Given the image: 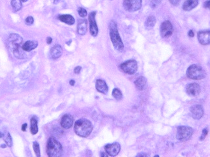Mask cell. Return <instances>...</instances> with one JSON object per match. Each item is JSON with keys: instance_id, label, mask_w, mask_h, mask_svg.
I'll use <instances>...</instances> for the list:
<instances>
[{"instance_id": "cell-26", "label": "cell", "mask_w": 210, "mask_h": 157, "mask_svg": "<svg viewBox=\"0 0 210 157\" xmlns=\"http://www.w3.org/2000/svg\"><path fill=\"white\" fill-rule=\"evenodd\" d=\"M112 96L117 100H120L122 98V93L119 89L114 88L113 90Z\"/></svg>"}, {"instance_id": "cell-28", "label": "cell", "mask_w": 210, "mask_h": 157, "mask_svg": "<svg viewBox=\"0 0 210 157\" xmlns=\"http://www.w3.org/2000/svg\"><path fill=\"white\" fill-rule=\"evenodd\" d=\"M33 147L34 151L37 157H40V148H39V144L37 142H33Z\"/></svg>"}, {"instance_id": "cell-31", "label": "cell", "mask_w": 210, "mask_h": 157, "mask_svg": "<svg viewBox=\"0 0 210 157\" xmlns=\"http://www.w3.org/2000/svg\"><path fill=\"white\" fill-rule=\"evenodd\" d=\"M34 22V19L32 17L29 16L26 19H25V23L28 25H32Z\"/></svg>"}, {"instance_id": "cell-44", "label": "cell", "mask_w": 210, "mask_h": 157, "mask_svg": "<svg viewBox=\"0 0 210 157\" xmlns=\"http://www.w3.org/2000/svg\"><path fill=\"white\" fill-rule=\"evenodd\" d=\"M22 2H27L28 0H21Z\"/></svg>"}, {"instance_id": "cell-24", "label": "cell", "mask_w": 210, "mask_h": 157, "mask_svg": "<svg viewBox=\"0 0 210 157\" xmlns=\"http://www.w3.org/2000/svg\"><path fill=\"white\" fill-rule=\"evenodd\" d=\"M30 132L32 135H34L37 134L38 131V128L37 119L35 116L33 117L30 119Z\"/></svg>"}, {"instance_id": "cell-22", "label": "cell", "mask_w": 210, "mask_h": 157, "mask_svg": "<svg viewBox=\"0 0 210 157\" xmlns=\"http://www.w3.org/2000/svg\"><path fill=\"white\" fill-rule=\"evenodd\" d=\"M156 22H157V20H156V18H155V17H154L153 15L149 16L147 18L145 23H144L145 29L147 30H151V29H153V28L155 25Z\"/></svg>"}, {"instance_id": "cell-16", "label": "cell", "mask_w": 210, "mask_h": 157, "mask_svg": "<svg viewBox=\"0 0 210 157\" xmlns=\"http://www.w3.org/2000/svg\"><path fill=\"white\" fill-rule=\"evenodd\" d=\"M199 0H186L183 5L182 9L185 11H190L197 6Z\"/></svg>"}, {"instance_id": "cell-33", "label": "cell", "mask_w": 210, "mask_h": 157, "mask_svg": "<svg viewBox=\"0 0 210 157\" xmlns=\"http://www.w3.org/2000/svg\"><path fill=\"white\" fill-rule=\"evenodd\" d=\"M169 1L172 5L175 6H179L181 1V0H169Z\"/></svg>"}, {"instance_id": "cell-36", "label": "cell", "mask_w": 210, "mask_h": 157, "mask_svg": "<svg viewBox=\"0 0 210 157\" xmlns=\"http://www.w3.org/2000/svg\"><path fill=\"white\" fill-rule=\"evenodd\" d=\"M188 37H194V35H195V34H194L193 30H189V31L188 32Z\"/></svg>"}, {"instance_id": "cell-19", "label": "cell", "mask_w": 210, "mask_h": 157, "mask_svg": "<svg viewBox=\"0 0 210 157\" xmlns=\"http://www.w3.org/2000/svg\"><path fill=\"white\" fill-rule=\"evenodd\" d=\"M96 88L98 92L106 94L108 92V88L106 83L102 80H98L96 82Z\"/></svg>"}, {"instance_id": "cell-25", "label": "cell", "mask_w": 210, "mask_h": 157, "mask_svg": "<svg viewBox=\"0 0 210 157\" xmlns=\"http://www.w3.org/2000/svg\"><path fill=\"white\" fill-rule=\"evenodd\" d=\"M11 3L13 11L15 12L21 10L22 7V1L21 0H12Z\"/></svg>"}, {"instance_id": "cell-1", "label": "cell", "mask_w": 210, "mask_h": 157, "mask_svg": "<svg viewBox=\"0 0 210 157\" xmlns=\"http://www.w3.org/2000/svg\"><path fill=\"white\" fill-rule=\"evenodd\" d=\"M23 38L17 34H11L8 37L6 45L9 52L18 59H26L27 57L26 51L22 49Z\"/></svg>"}, {"instance_id": "cell-35", "label": "cell", "mask_w": 210, "mask_h": 157, "mask_svg": "<svg viewBox=\"0 0 210 157\" xmlns=\"http://www.w3.org/2000/svg\"><path fill=\"white\" fill-rule=\"evenodd\" d=\"M81 70V66H77L74 69V72L76 74H79Z\"/></svg>"}, {"instance_id": "cell-2", "label": "cell", "mask_w": 210, "mask_h": 157, "mask_svg": "<svg viewBox=\"0 0 210 157\" xmlns=\"http://www.w3.org/2000/svg\"><path fill=\"white\" fill-rule=\"evenodd\" d=\"M110 36L114 48L119 52H122L124 49V45L120 38L117 28L116 22L112 20L109 24Z\"/></svg>"}, {"instance_id": "cell-41", "label": "cell", "mask_w": 210, "mask_h": 157, "mask_svg": "<svg viewBox=\"0 0 210 157\" xmlns=\"http://www.w3.org/2000/svg\"><path fill=\"white\" fill-rule=\"evenodd\" d=\"M61 1V0H54V1H53V3H54V5H57V4H58V3L60 2Z\"/></svg>"}, {"instance_id": "cell-27", "label": "cell", "mask_w": 210, "mask_h": 157, "mask_svg": "<svg viewBox=\"0 0 210 157\" xmlns=\"http://www.w3.org/2000/svg\"><path fill=\"white\" fill-rule=\"evenodd\" d=\"M3 137H4V140L8 146L9 147H11L12 146L13 143H12V137H11L10 134L8 132H7L6 134H4V136H3Z\"/></svg>"}, {"instance_id": "cell-29", "label": "cell", "mask_w": 210, "mask_h": 157, "mask_svg": "<svg viewBox=\"0 0 210 157\" xmlns=\"http://www.w3.org/2000/svg\"><path fill=\"white\" fill-rule=\"evenodd\" d=\"M161 2L162 0H151L150 3V7L153 9H155L160 5Z\"/></svg>"}, {"instance_id": "cell-18", "label": "cell", "mask_w": 210, "mask_h": 157, "mask_svg": "<svg viewBox=\"0 0 210 157\" xmlns=\"http://www.w3.org/2000/svg\"><path fill=\"white\" fill-rule=\"evenodd\" d=\"M50 55L53 59L59 58L63 53V48L59 44L54 45L50 50Z\"/></svg>"}, {"instance_id": "cell-14", "label": "cell", "mask_w": 210, "mask_h": 157, "mask_svg": "<svg viewBox=\"0 0 210 157\" xmlns=\"http://www.w3.org/2000/svg\"><path fill=\"white\" fill-rule=\"evenodd\" d=\"M199 43L203 45H209L210 43V30H200L197 33Z\"/></svg>"}, {"instance_id": "cell-43", "label": "cell", "mask_w": 210, "mask_h": 157, "mask_svg": "<svg viewBox=\"0 0 210 157\" xmlns=\"http://www.w3.org/2000/svg\"><path fill=\"white\" fill-rule=\"evenodd\" d=\"M3 136H4V134H3V133H2V132H0V138H2L3 137Z\"/></svg>"}, {"instance_id": "cell-5", "label": "cell", "mask_w": 210, "mask_h": 157, "mask_svg": "<svg viewBox=\"0 0 210 157\" xmlns=\"http://www.w3.org/2000/svg\"><path fill=\"white\" fill-rule=\"evenodd\" d=\"M188 78L194 80H201L206 77L205 70L200 66L197 65H192L188 68L186 71Z\"/></svg>"}, {"instance_id": "cell-40", "label": "cell", "mask_w": 210, "mask_h": 157, "mask_svg": "<svg viewBox=\"0 0 210 157\" xmlns=\"http://www.w3.org/2000/svg\"><path fill=\"white\" fill-rule=\"evenodd\" d=\"M69 83H70V84L71 86H74V84H75V81H74V80H70V81Z\"/></svg>"}, {"instance_id": "cell-7", "label": "cell", "mask_w": 210, "mask_h": 157, "mask_svg": "<svg viewBox=\"0 0 210 157\" xmlns=\"http://www.w3.org/2000/svg\"><path fill=\"white\" fill-rule=\"evenodd\" d=\"M120 69L128 75H134L138 70V63L135 60H129L120 64Z\"/></svg>"}, {"instance_id": "cell-32", "label": "cell", "mask_w": 210, "mask_h": 157, "mask_svg": "<svg viewBox=\"0 0 210 157\" xmlns=\"http://www.w3.org/2000/svg\"><path fill=\"white\" fill-rule=\"evenodd\" d=\"M208 134V130L206 128H204L203 130V133H202V135L201 136L200 138V140L201 141H203V140H205V137H206V136Z\"/></svg>"}, {"instance_id": "cell-11", "label": "cell", "mask_w": 210, "mask_h": 157, "mask_svg": "<svg viewBox=\"0 0 210 157\" xmlns=\"http://www.w3.org/2000/svg\"><path fill=\"white\" fill-rule=\"evenodd\" d=\"M201 87L196 83H192L187 85L186 87V92L188 95L191 97H196L198 96L201 93Z\"/></svg>"}, {"instance_id": "cell-42", "label": "cell", "mask_w": 210, "mask_h": 157, "mask_svg": "<svg viewBox=\"0 0 210 157\" xmlns=\"http://www.w3.org/2000/svg\"><path fill=\"white\" fill-rule=\"evenodd\" d=\"M101 156H102V157H108V155H107V154H106L104 152H102L101 153Z\"/></svg>"}, {"instance_id": "cell-3", "label": "cell", "mask_w": 210, "mask_h": 157, "mask_svg": "<svg viewBox=\"0 0 210 157\" xmlns=\"http://www.w3.org/2000/svg\"><path fill=\"white\" fill-rule=\"evenodd\" d=\"M91 122L86 119H80L75 122L74 131L76 134L81 137H88L92 131Z\"/></svg>"}, {"instance_id": "cell-9", "label": "cell", "mask_w": 210, "mask_h": 157, "mask_svg": "<svg viewBox=\"0 0 210 157\" xmlns=\"http://www.w3.org/2000/svg\"><path fill=\"white\" fill-rule=\"evenodd\" d=\"M173 26L169 21H165L162 23L160 27V32L162 37L167 38L170 37L173 34Z\"/></svg>"}, {"instance_id": "cell-6", "label": "cell", "mask_w": 210, "mask_h": 157, "mask_svg": "<svg viewBox=\"0 0 210 157\" xmlns=\"http://www.w3.org/2000/svg\"><path fill=\"white\" fill-rule=\"evenodd\" d=\"M193 134V130L191 127L186 126H180L177 128L176 138L180 141H186L190 139Z\"/></svg>"}, {"instance_id": "cell-38", "label": "cell", "mask_w": 210, "mask_h": 157, "mask_svg": "<svg viewBox=\"0 0 210 157\" xmlns=\"http://www.w3.org/2000/svg\"><path fill=\"white\" fill-rule=\"evenodd\" d=\"M52 42V39L50 37H48L46 38V43L48 44H50Z\"/></svg>"}, {"instance_id": "cell-13", "label": "cell", "mask_w": 210, "mask_h": 157, "mask_svg": "<svg viewBox=\"0 0 210 157\" xmlns=\"http://www.w3.org/2000/svg\"><path fill=\"white\" fill-rule=\"evenodd\" d=\"M191 116L195 120L200 119L203 115L204 111L203 106L201 105H195L190 108Z\"/></svg>"}, {"instance_id": "cell-17", "label": "cell", "mask_w": 210, "mask_h": 157, "mask_svg": "<svg viewBox=\"0 0 210 157\" xmlns=\"http://www.w3.org/2000/svg\"><path fill=\"white\" fill-rule=\"evenodd\" d=\"M88 31V22L86 19H81L79 21L77 31V33L80 35H84Z\"/></svg>"}, {"instance_id": "cell-15", "label": "cell", "mask_w": 210, "mask_h": 157, "mask_svg": "<svg viewBox=\"0 0 210 157\" xmlns=\"http://www.w3.org/2000/svg\"><path fill=\"white\" fill-rule=\"evenodd\" d=\"M74 119L73 116L70 114L64 115L60 121L61 126L65 129H69L73 126Z\"/></svg>"}, {"instance_id": "cell-12", "label": "cell", "mask_w": 210, "mask_h": 157, "mask_svg": "<svg viewBox=\"0 0 210 157\" xmlns=\"http://www.w3.org/2000/svg\"><path fill=\"white\" fill-rule=\"evenodd\" d=\"M105 150L106 153L110 156H116L120 152V144L117 143H113L111 144H108L105 146Z\"/></svg>"}, {"instance_id": "cell-10", "label": "cell", "mask_w": 210, "mask_h": 157, "mask_svg": "<svg viewBox=\"0 0 210 157\" xmlns=\"http://www.w3.org/2000/svg\"><path fill=\"white\" fill-rule=\"evenodd\" d=\"M96 12L95 11L91 12L89 15V30L91 35L93 37H96L98 33V24L96 21Z\"/></svg>"}, {"instance_id": "cell-4", "label": "cell", "mask_w": 210, "mask_h": 157, "mask_svg": "<svg viewBox=\"0 0 210 157\" xmlns=\"http://www.w3.org/2000/svg\"><path fill=\"white\" fill-rule=\"evenodd\" d=\"M63 150L61 144L55 138L51 137L48 139L46 151L49 157H60L63 154Z\"/></svg>"}, {"instance_id": "cell-37", "label": "cell", "mask_w": 210, "mask_h": 157, "mask_svg": "<svg viewBox=\"0 0 210 157\" xmlns=\"http://www.w3.org/2000/svg\"><path fill=\"white\" fill-rule=\"evenodd\" d=\"M148 156H149L147 155V154L144 153H139V154H138V155H137V157H148Z\"/></svg>"}, {"instance_id": "cell-39", "label": "cell", "mask_w": 210, "mask_h": 157, "mask_svg": "<svg viewBox=\"0 0 210 157\" xmlns=\"http://www.w3.org/2000/svg\"><path fill=\"white\" fill-rule=\"evenodd\" d=\"M27 127V124H24L22 126V131L25 132L26 131Z\"/></svg>"}, {"instance_id": "cell-20", "label": "cell", "mask_w": 210, "mask_h": 157, "mask_svg": "<svg viewBox=\"0 0 210 157\" xmlns=\"http://www.w3.org/2000/svg\"><path fill=\"white\" fill-rule=\"evenodd\" d=\"M135 84L139 90H145L147 86V79L143 76H140L135 81Z\"/></svg>"}, {"instance_id": "cell-34", "label": "cell", "mask_w": 210, "mask_h": 157, "mask_svg": "<svg viewBox=\"0 0 210 157\" xmlns=\"http://www.w3.org/2000/svg\"><path fill=\"white\" fill-rule=\"evenodd\" d=\"M203 7L206 9H210V0H207L206 1L203 5Z\"/></svg>"}, {"instance_id": "cell-8", "label": "cell", "mask_w": 210, "mask_h": 157, "mask_svg": "<svg viewBox=\"0 0 210 157\" xmlns=\"http://www.w3.org/2000/svg\"><path fill=\"white\" fill-rule=\"evenodd\" d=\"M142 6V0H123V6L128 12H135L141 9Z\"/></svg>"}, {"instance_id": "cell-21", "label": "cell", "mask_w": 210, "mask_h": 157, "mask_svg": "<svg viewBox=\"0 0 210 157\" xmlns=\"http://www.w3.org/2000/svg\"><path fill=\"white\" fill-rule=\"evenodd\" d=\"M38 42L36 41H27L22 45L23 51L27 52H30L33 50L35 49L38 46Z\"/></svg>"}, {"instance_id": "cell-30", "label": "cell", "mask_w": 210, "mask_h": 157, "mask_svg": "<svg viewBox=\"0 0 210 157\" xmlns=\"http://www.w3.org/2000/svg\"><path fill=\"white\" fill-rule=\"evenodd\" d=\"M77 12L79 13V15H80L81 17H85L86 15H88L87 11L83 8H78Z\"/></svg>"}, {"instance_id": "cell-45", "label": "cell", "mask_w": 210, "mask_h": 157, "mask_svg": "<svg viewBox=\"0 0 210 157\" xmlns=\"http://www.w3.org/2000/svg\"><path fill=\"white\" fill-rule=\"evenodd\" d=\"M154 157H159V156H157H157H154Z\"/></svg>"}, {"instance_id": "cell-23", "label": "cell", "mask_w": 210, "mask_h": 157, "mask_svg": "<svg viewBox=\"0 0 210 157\" xmlns=\"http://www.w3.org/2000/svg\"><path fill=\"white\" fill-rule=\"evenodd\" d=\"M58 19L61 22L67 24L68 25H72L75 23V19L71 15H63L59 16Z\"/></svg>"}]
</instances>
